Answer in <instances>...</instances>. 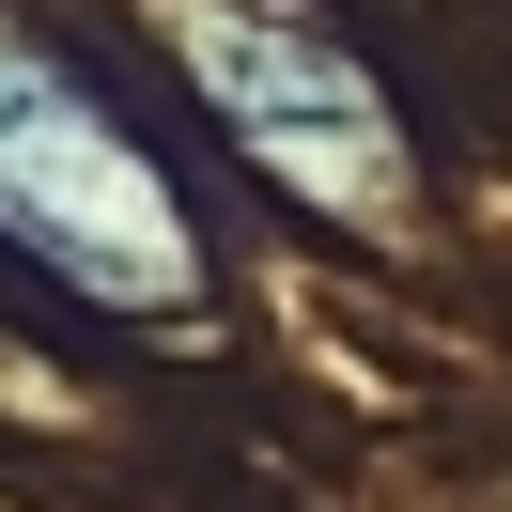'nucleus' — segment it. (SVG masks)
I'll return each instance as SVG.
<instances>
[{"instance_id": "nucleus-1", "label": "nucleus", "mask_w": 512, "mask_h": 512, "mask_svg": "<svg viewBox=\"0 0 512 512\" xmlns=\"http://www.w3.org/2000/svg\"><path fill=\"white\" fill-rule=\"evenodd\" d=\"M0 249H32L94 311H187L202 295V233L171 202V171L109 125V94L32 16H0Z\"/></svg>"}, {"instance_id": "nucleus-2", "label": "nucleus", "mask_w": 512, "mask_h": 512, "mask_svg": "<svg viewBox=\"0 0 512 512\" xmlns=\"http://www.w3.org/2000/svg\"><path fill=\"white\" fill-rule=\"evenodd\" d=\"M140 16H156L171 78L233 125V156H249L280 202L357 218V233L404 218L419 156H404V109H388V78L357 63L342 16H311V0H140Z\"/></svg>"}]
</instances>
